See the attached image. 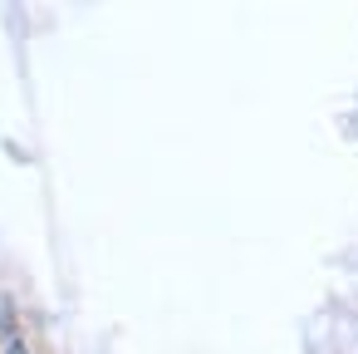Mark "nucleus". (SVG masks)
<instances>
[{
  "instance_id": "1",
  "label": "nucleus",
  "mask_w": 358,
  "mask_h": 354,
  "mask_svg": "<svg viewBox=\"0 0 358 354\" xmlns=\"http://www.w3.org/2000/svg\"><path fill=\"white\" fill-rule=\"evenodd\" d=\"M6 354H30V349H25L20 339H10V349H6Z\"/></svg>"
}]
</instances>
